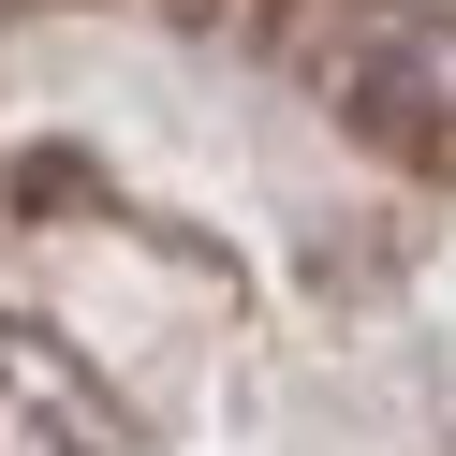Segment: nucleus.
I'll list each match as a JSON object with an SVG mask.
<instances>
[{
    "instance_id": "obj_1",
    "label": "nucleus",
    "mask_w": 456,
    "mask_h": 456,
    "mask_svg": "<svg viewBox=\"0 0 456 456\" xmlns=\"http://www.w3.org/2000/svg\"><path fill=\"white\" fill-rule=\"evenodd\" d=\"M338 103L368 118V148L456 177V0H368L354 60H338Z\"/></svg>"
},
{
    "instance_id": "obj_2",
    "label": "nucleus",
    "mask_w": 456,
    "mask_h": 456,
    "mask_svg": "<svg viewBox=\"0 0 456 456\" xmlns=\"http://www.w3.org/2000/svg\"><path fill=\"white\" fill-rule=\"evenodd\" d=\"M177 30H265V0H162Z\"/></svg>"
}]
</instances>
